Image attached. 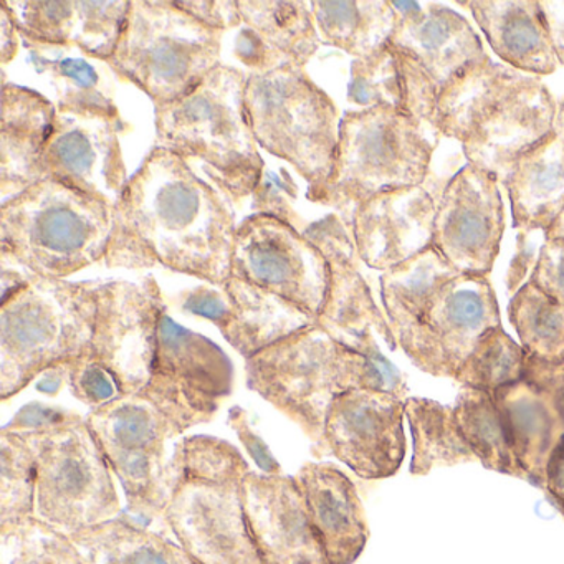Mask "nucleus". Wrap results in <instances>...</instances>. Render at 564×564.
Listing matches in <instances>:
<instances>
[{
    "instance_id": "obj_1",
    "label": "nucleus",
    "mask_w": 564,
    "mask_h": 564,
    "mask_svg": "<svg viewBox=\"0 0 564 564\" xmlns=\"http://www.w3.org/2000/svg\"><path fill=\"white\" fill-rule=\"evenodd\" d=\"M237 224L226 194L153 148L115 204L108 269L163 267L220 286L232 276Z\"/></svg>"
},
{
    "instance_id": "obj_2",
    "label": "nucleus",
    "mask_w": 564,
    "mask_h": 564,
    "mask_svg": "<svg viewBox=\"0 0 564 564\" xmlns=\"http://www.w3.org/2000/svg\"><path fill=\"white\" fill-rule=\"evenodd\" d=\"M246 378L250 391L299 425L318 457L326 455L325 421L336 395L379 389L408 399L401 372L381 351H356L318 323L246 359Z\"/></svg>"
},
{
    "instance_id": "obj_3",
    "label": "nucleus",
    "mask_w": 564,
    "mask_h": 564,
    "mask_svg": "<svg viewBox=\"0 0 564 564\" xmlns=\"http://www.w3.org/2000/svg\"><path fill=\"white\" fill-rule=\"evenodd\" d=\"M249 462L213 435H189L170 458L164 523L199 564H263L243 510Z\"/></svg>"
},
{
    "instance_id": "obj_4",
    "label": "nucleus",
    "mask_w": 564,
    "mask_h": 564,
    "mask_svg": "<svg viewBox=\"0 0 564 564\" xmlns=\"http://www.w3.org/2000/svg\"><path fill=\"white\" fill-rule=\"evenodd\" d=\"M247 74L219 65L196 90L154 107L156 147L189 163H203L209 180L230 203L253 196L265 161L246 111Z\"/></svg>"
},
{
    "instance_id": "obj_5",
    "label": "nucleus",
    "mask_w": 564,
    "mask_h": 564,
    "mask_svg": "<svg viewBox=\"0 0 564 564\" xmlns=\"http://www.w3.org/2000/svg\"><path fill=\"white\" fill-rule=\"evenodd\" d=\"M113 214L107 200L42 180L0 207L2 262L44 279L67 280L104 262Z\"/></svg>"
},
{
    "instance_id": "obj_6",
    "label": "nucleus",
    "mask_w": 564,
    "mask_h": 564,
    "mask_svg": "<svg viewBox=\"0 0 564 564\" xmlns=\"http://www.w3.org/2000/svg\"><path fill=\"white\" fill-rule=\"evenodd\" d=\"M98 282L31 273L28 285L0 302V399L24 391L55 366L90 352Z\"/></svg>"
},
{
    "instance_id": "obj_7",
    "label": "nucleus",
    "mask_w": 564,
    "mask_h": 564,
    "mask_svg": "<svg viewBox=\"0 0 564 564\" xmlns=\"http://www.w3.org/2000/svg\"><path fill=\"white\" fill-rule=\"evenodd\" d=\"M246 111L257 144L289 163L308 183L315 203L335 166L341 115L305 68L249 74Z\"/></svg>"
},
{
    "instance_id": "obj_8",
    "label": "nucleus",
    "mask_w": 564,
    "mask_h": 564,
    "mask_svg": "<svg viewBox=\"0 0 564 564\" xmlns=\"http://www.w3.org/2000/svg\"><path fill=\"white\" fill-rule=\"evenodd\" d=\"M224 34L174 2L133 0L117 52L107 65L120 80L143 91L154 107H163L196 90L223 65Z\"/></svg>"
},
{
    "instance_id": "obj_9",
    "label": "nucleus",
    "mask_w": 564,
    "mask_h": 564,
    "mask_svg": "<svg viewBox=\"0 0 564 564\" xmlns=\"http://www.w3.org/2000/svg\"><path fill=\"white\" fill-rule=\"evenodd\" d=\"M434 151L435 141L425 134L424 124L404 110L346 111L332 176L313 204L352 213L376 194L422 186Z\"/></svg>"
},
{
    "instance_id": "obj_10",
    "label": "nucleus",
    "mask_w": 564,
    "mask_h": 564,
    "mask_svg": "<svg viewBox=\"0 0 564 564\" xmlns=\"http://www.w3.org/2000/svg\"><path fill=\"white\" fill-rule=\"evenodd\" d=\"M35 454V517L68 536L123 514L113 471L84 415L29 431Z\"/></svg>"
},
{
    "instance_id": "obj_11",
    "label": "nucleus",
    "mask_w": 564,
    "mask_h": 564,
    "mask_svg": "<svg viewBox=\"0 0 564 564\" xmlns=\"http://www.w3.org/2000/svg\"><path fill=\"white\" fill-rule=\"evenodd\" d=\"M394 29L386 44L398 58L404 111L434 130L442 91L487 55L467 19L437 2H391Z\"/></svg>"
},
{
    "instance_id": "obj_12",
    "label": "nucleus",
    "mask_w": 564,
    "mask_h": 564,
    "mask_svg": "<svg viewBox=\"0 0 564 564\" xmlns=\"http://www.w3.org/2000/svg\"><path fill=\"white\" fill-rule=\"evenodd\" d=\"M88 427L127 498V511L141 524L163 521L170 503L166 444L176 432L141 395H124L85 415Z\"/></svg>"
},
{
    "instance_id": "obj_13",
    "label": "nucleus",
    "mask_w": 564,
    "mask_h": 564,
    "mask_svg": "<svg viewBox=\"0 0 564 564\" xmlns=\"http://www.w3.org/2000/svg\"><path fill=\"white\" fill-rule=\"evenodd\" d=\"M232 388V362L223 348L163 312L150 381L138 395L150 401L180 437L213 421Z\"/></svg>"
},
{
    "instance_id": "obj_14",
    "label": "nucleus",
    "mask_w": 564,
    "mask_h": 564,
    "mask_svg": "<svg viewBox=\"0 0 564 564\" xmlns=\"http://www.w3.org/2000/svg\"><path fill=\"white\" fill-rule=\"evenodd\" d=\"M232 276L289 300L318 322L329 267L322 250L292 224L256 213L237 226Z\"/></svg>"
},
{
    "instance_id": "obj_15",
    "label": "nucleus",
    "mask_w": 564,
    "mask_h": 564,
    "mask_svg": "<svg viewBox=\"0 0 564 564\" xmlns=\"http://www.w3.org/2000/svg\"><path fill=\"white\" fill-rule=\"evenodd\" d=\"M167 306L154 276L98 282L97 316L88 358L113 378L121 398L150 381L158 328Z\"/></svg>"
},
{
    "instance_id": "obj_16",
    "label": "nucleus",
    "mask_w": 564,
    "mask_h": 564,
    "mask_svg": "<svg viewBox=\"0 0 564 564\" xmlns=\"http://www.w3.org/2000/svg\"><path fill=\"white\" fill-rule=\"evenodd\" d=\"M497 326L500 306L488 276L460 273L438 290L401 349L421 371L454 379L478 339Z\"/></svg>"
},
{
    "instance_id": "obj_17",
    "label": "nucleus",
    "mask_w": 564,
    "mask_h": 564,
    "mask_svg": "<svg viewBox=\"0 0 564 564\" xmlns=\"http://www.w3.org/2000/svg\"><path fill=\"white\" fill-rule=\"evenodd\" d=\"M503 232L500 180L467 164L442 191L432 246L458 272L488 276L500 253Z\"/></svg>"
},
{
    "instance_id": "obj_18",
    "label": "nucleus",
    "mask_w": 564,
    "mask_h": 564,
    "mask_svg": "<svg viewBox=\"0 0 564 564\" xmlns=\"http://www.w3.org/2000/svg\"><path fill=\"white\" fill-rule=\"evenodd\" d=\"M404 399L379 389L336 395L325 421L326 455L365 480L398 474L405 457Z\"/></svg>"
},
{
    "instance_id": "obj_19",
    "label": "nucleus",
    "mask_w": 564,
    "mask_h": 564,
    "mask_svg": "<svg viewBox=\"0 0 564 564\" xmlns=\"http://www.w3.org/2000/svg\"><path fill=\"white\" fill-rule=\"evenodd\" d=\"M302 234L322 250L329 267L328 293L318 325L333 338L365 355L381 351L376 335L392 351L398 349L388 318L376 305L371 289L359 272L355 240L341 217L329 214L308 224Z\"/></svg>"
},
{
    "instance_id": "obj_20",
    "label": "nucleus",
    "mask_w": 564,
    "mask_h": 564,
    "mask_svg": "<svg viewBox=\"0 0 564 564\" xmlns=\"http://www.w3.org/2000/svg\"><path fill=\"white\" fill-rule=\"evenodd\" d=\"M128 130L124 120L58 113L45 151L47 177L115 206L130 180L121 150Z\"/></svg>"
},
{
    "instance_id": "obj_21",
    "label": "nucleus",
    "mask_w": 564,
    "mask_h": 564,
    "mask_svg": "<svg viewBox=\"0 0 564 564\" xmlns=\"http://www.w3.org/2000/svg\"><path fill=\"white\" fill-rule=\"evenodd\" d=\"M242 490L247 523L263 564H332L295 477L252 470Z\"/></svg>"
},
{
    "instance_id": "obj_22",
    "label": "nucleus",
    "mask_w": 564,
    "mask_h": 564,
    "mask_svg": "<svg viewBox=\"0 0 564 564\" xmlns=\"http://www.w3.org/2000/svg\"><path fill=\"white\" fill-rule=\"evenodd\" d=\"M435 214L437 203L424 186L369 197L355 207L349 220L359 260L369 269L386 272L429 249Z\"/></svg>"
},
{
    "instance_id": "obj_23",
    "label": "nucleus",
    "mask_w": 564,
    "mask_h": 564,
    "mask_svg": "<svg viewBox=\"0 0 564 564\" xmlns=\"http://www.w3.org/2000/svg\"><path fill=\"white\" fill-rule=\"evenodd\" d=\"M193 310L194 315L214 323L246 359L318 323L289 300L236 276H230L220 289L200 290Z\"/></svg>"
},
{
    "instance_id": "obj_24",
    "label": "nucleus",
    "mask_w": 564,
    "mask_h": 564,
    "mask_svg": "<svg viewBox=\"0 0 564 564\" xmlns=\"http://www.w3.org/2000/svg\"><path fill=\"white\" fill-rule=\"evenodd\" d=\"M25 44L77 48L85 57L111 61L131 2H55L6 0Z\"/></svg>"
},
{
    "instance_id": "obj_25",
    "label": "nucleus",
    "mask_w": 564,
    "mask_h": 564,
    "mask_svg": "<svg viewBox=\"0 0 564 564\" xmlns=\"http://www.w3.org/2000/svg\"><path fill=\"white\" fill-rule=\"evenodd\" d=\"M557 104L546 85L531 77L462 144L468 164L503 180L518 158L554 131Z\"/></svg>"
},
{
    "instance_id": "obj_26",
    "label": "nucleus",
    "mask_w": 564,
    "mask_h": 564,
    "mask_svg": "<svg viewBox=\"0 0 564 564\" xmlns=\"http://www.w3.org/2000/svg\"><path fill=\"white\" fill-rule=\"evenodd\" d=\"M58 111L41 91L2 85L0 104V193L4 200L47 180L45 151Z\"/></svg>"
},
{
    "instance_id": "obj_27",
    "label": "nucleus",
    "mask_w": 564,
    "mask_h": 564,
    "mask_svg": "<svg viewBox=\"0 0 564 564\" xmlns=\"http://www.w3.org/2000/svg\"><path fill=\"white\" fill-rule=\"evenodd\" d=\"M293 477L329 563H355L368 543L369 530L351 478L336 465L322 462H306Z\"/></svg>"
},
{
    "instance_id": "obj_28",
    "label": "nucleus",
    "mask_w": 564,
    "mask_h": 564,
    "mask_svg": "<svg viewBox=\"0 0 564 564\" xmlns=\"http://www.w3.org/2000/svg\"><path fill=\"white\" fill-rule=\"evenodd\" d=\"M470 9L491 51L521 74H554L560 67L540 0H470Z\"/></svg>"
},
{
    "instance_id": "obj_29",
    "label": "nucleus",
    "mask_w": 564,
    "mask_h": 564,
    "mask_svg": "<svg viewBox=\"0 0 564 564\" xmlns=\"http://www.w3.org/2000/svg\"><path fill=\"white\" fill-rule=\"evenodd\" d=\"M530 78L484 55L442 91L434 131L464 144Z\"/></svg>"
},
{
    "instance_id": "obj_30",
    "label": "nucleus",
    "mask_w": 564,
    "mask_h": 564,
    "mask_svg": "<svg viewBox=\"0 0 564 564\" xmlns=\"http://www.w3.org/2000/svg\"><path fill=\"white\" fill-rule=\"evenodd\" d=\"M501 184L510 197L514 229L544 232L564 207L563 141L553 131L514 161Z\"/></svg>"
},
{
    "instance_id": "obj_31",
    "label": "nucleus",
    "mask_w": 564,
    "mask_h": 564,
    "mask_svg": "<svg viewBox=\"0 0 564 564\" xmlns=\"http://www.w3.org/2000/svg\"><path fill=\"white\" fill-rule=\"evenodd\" d=\"M491 398L503 419L523 480L543 488L546 464L564 435V425L523 379L497 389Z\"/></svg>"
},
{
    "instance_id": "obj_32",
    "label": "nucleus",
    "mask_w": 564,
    "mask_h": 564,
    "mask_svg": "<svg viewBox=\"0 0 564 564\" xmlns=\"http://www.w3.org/2000/svg\"><path fill=\"white\" fill-rule=\"evenodd\" d=\"M457 275L460 272L434 246L382 272V306L398 348L421 325L438 290Z\"/></svg>"
},
{
    "instance_id": "obj_33",
    "label": "nucleus",
    "mask_w": 564,
    "mask_h": 564,
    "mask_svg": "<svg viewBox=\"0 0 564 564\" xmlns=\"http://www.w3.org/2000/svg\"><path fill=\"white\" fill-rule=\"evenodd\" d=\"M24 45L29 51V64L54 87L58 113L123 120L104 75L90 58L75 54L77 48L45 47L25 42Z\"/></svg>"
},
{
    "instance_id": "obj_34",
    "label": "nucleus",
    "mask_w": 564,
    "mask_h": 564,
    "mask_svg": "<svg viewBox=\"0 0 564 564\" xmlns=\"http://www.w3.org/2000/svg\"><path fill=\"white\" fill-rule=\"evenodd\" d=\"M84 564H199L180 543L121 514L70 534Z\"/></svg>"
},
{
    "instance_id": "obj_35",
    "label": "nucleus",
    "mask_w": 564,
    "mask_h": 564,
    "mask_svg": "<svg viewBox=\"0 0 564 564\" xmlns=\"http://www.w3.org/2000/svg\"><path fill=\"white\" fill-rule=\"evenodd\" d=\"M242 25L259 35L276 67L305 68L322 47L310 2L239 0Z\"/></svg>"
},
{
    "instance_id": "obj_36",
    "label": "nucleus",
    "mask_w": 564,
    "mask_h": 564,
    "mask_svg": "<svg viewBox=\"0 0 564 564\" xmlns=\"http://www.w3.org/2000/svg\"><path fill=\"white\" fill-rule=\"evenodd\" d=\"M310 6L323 44L355 58L366 57L384 45L395 24L388 0H318Z\"/></svg>"
},
{
    "instance_id": "obj_37",
    "label": "nucleus",
    "mask_w": 564,
    "mask_h": 564,
    "mask_svg": "<svg viewBox=\"0 0 564 564\" xmlns=\"http://www.w3.org/2000/svg\"><path fill=\"white\" fill-rule=\"evenodd\" d=\"M404 412L414 442L409 468L412 475H427L434 468L478 462L458 427L454 409L432 399L408 398Z\"/></svg>"
},
{
    "instance_id": "obj_38",
    "label": "nucleus",
    "mask_w": 564,
    "mask_h": 564,
    "mask_svg": "<svg viewBox=\"0 0 564 564\" xmlns=\"http://www.w3.org/2000/svg\"><path fill=\"white\" fill-rule=\"evenodd\" d=\"M452 409L478 462L488 470L523 480L505 431L503 419L490 392L462 388Z\"/></svg>"
},
{
    "instance_id": "obj_39",
    "label": "nucleus",
    "mask_w": 564,
    "mask_h": 564,
    "mask_svg": "<svg viewBox=\"0 0 564 564\" xmlns=\"http://www.w3.org/2000/svg\"><path fill=\"white\" fill-rule=\"evenodd\" d=\"M508 319L527 355L544 361H564V306L530 280L511 296Z\"/></svg>"
},
{
    "instance_id": "obj_40",
    "label": "nucleus",
    "mask_w": 564,
    "mask_h": 564,
    "mask_svg": "<svg viewBox=\"0 0 564 564\" xmlns=\"http://www.w3.org/2000/svg\"><path fill=\"white\" fill-rule=\"evenodd\" d=\"M0 564L84 563L67 533L32 514L0 523Z\"/></svg>"
},
{
    "instance_id": "obj_41",
    "label": "nucleus",
    "mask_w": 564,
    "mask_h": 564,
    "mask_svg": "<svg viewBox=\"0 0 564 564\" xmlns=\"http://www.w3.org/2000/svg\"><path fill=\"white\" fill-rule=\"evenodd\" d=\"M524 349L503 326L488 329L455 375L462 388L495 392L514 384L523 376Z\"/></svg>"
},
{
    "instance_id": "obj_42",
    "label": "nucleus",
    "mask_w": 564,
    "mask_h": 564,
    "mask_svg": "<svg viewBox=\"0 0 564 564\" xmlns=\"http://www.w3.org/2000/svg\"><path fill=\"white\" fill-rule=\"evenodd\" d=\"M35 454L29 432L0 429V523L35 514Z\"/></svg>"
},
{
    "instance_id": "obj_43",
    "label": "nucleus",
    "mask_w": 564,
    "mask_h": 564,
    "mask_svg": "<svg viewBox=\"0 0 564 564\" xmlns=\"http://www.w3.org/2000/svg\"><path fill=\"white\" fill-rule=\"evenodd\" d=\"M348 101L362 110L376 107L404 110L401 70L398 58L388 44L351 62Z\"/></svg>"
},
{
    "instance_id": "obj_44",
    "label": "nucleus",
    "mask_w": 564,
    "mask_h": 564,
    "mask_svg": "<svg viewBox=\"0 0 564 564\" xmlns=\"http://www.w3.org/2000/svg\"><path fill=\"white\" fill-rule=\"evenodd\" d=\"M67 386L74 398L90 409L100 408L121 398L113 378L88 356L68 366Z\"/></svg>"
},
{
    "instance_id": "obj_45",
    "label": "nucleus",
    "mask_w": 564,
    "mask_h": 564,
    "mask_svg": "<svg viewBox=\"0 0 564 564\" xmlns=\"http://www.w3.org/2000/svg\"><path fill=\"white\" fill-rule=\"evenodd\" d=\"M521 379L550 405L564 425V361H544L524 352Z\"/></svg>"
},
{
    "instance_id": "obj_46",
    "label": "nucleus",
    "mask_w": 564,
    "mask_h": 564,
    "mask_svg": "<svg viewBox=\"0 0 564 564\" xmlns=\"http://www.w3.org/2000/svg\"><path fill=\"white\" fill-rule=\"evenodd\" d=\"M296 191L299 189L289 173H285L283 180H280L279 174L265 171L259 187L253 193L252 207L257 213L279 217L296 227V220H300V217L290 204V197L295 199Z\"/></svg>"
},
{
    "instance_id": "obj_47",
    "label": "nucleus",
    "mask_w": 564,
    "mask_h": 564,
    "mask_svg": "<svg viewBox=\"0 0 564 564\" xmlns=\"http://www.w3.org/2000/svg\"><path fill=\"white\" fill-rule=\"evenodd\" d=\"M530 282L564 306V239H544Z\"/></svg>"
},
{
    "instance_id": "obj_48",
    "label": "nucleus",
    "mask_w": 564,
    "mask_h": 564,
    "mask_svg": "<svg viewBox=\"0 0 564 564\" xmlns=\"http://www.w3.org/2000/svg\"><path fill=\"white\" fill-rule=\"evenodd\" d=\"M227 424L236 432L240 444L246 447L247 454L256 462L257 467L267 475H282V465L276 460L275 455L270 451L262 437L257 434L250 424L249 412L240 405L229 409Z\"/></svg>"
},
{
    "instance_id": "obj_49",
    "label": "nucleus",
    "mask_w": 564,
    "mask_h": 564,
    "mask_svg": "<svg viewBox=\"0 0 564 564\" xmlns=\"http://www.w3.org/2000/svg\"><path fill=\"white\" fill-rule=\"evenodd\" d=\"M78 415H80L78 412L68 411V409L54 408V405L42 404V402H29L24 408L19 409L18 414L8 424L2 425V431H41V429L74 421Z\"/></svg>"
},
{
    "instance_id": "obj_50",
    "label": "nucleus",
    "mask_w": 564,
    "mask_h": 564,
    "mask_svg": "<svg viewBox=\"0 0 564 564\" xmlns=\"http://www.w3.org/2000/svg\"><path fill=\"white\" fill-rule=\"evenodd\" d=\"M181 11L193 15L203 24L209 25L216 31L227 32L230 29L242 28V19H240L239 4L237 2H216V0H180L174 2Z\"/></svg>"
},
{
    "instance_id": "obj_51",
    "label": "nucleus",
    "mask_w": 564,
    "mask_h": 564,
    "mask_svg": "<svg viewBox=\"0 0 564 564\" xmlns=\"http://www.w3.org/2000/svg\"><path fill=\"white\" fill-rule=\"evenodd\" d=\"M21 51V34L14 18L9 11L8 2H0V62L2 65L11 64Z\"/></svg>"
},
{
    "instance_id": "obj_52",
    "label": "nucleus",
    "mask_w": 564,
    "mask_h": 564,
    "mask_svg": "<svg viewBox=\"0 0 564 564\" xmlns=\"http://www.w3.org/2000/svg\"><path fill=\"white\" fill-rule=\"evenodd\" d=\"M543 488L547 491L550 500L563 501L564 503V435L557 442L554 451L551 452L546 471H544Z\"/></svg>"
},
{
    "instance_id": "obj_53",
    "label": "nucleus",
    "mask_w": 564,
    "mask_h": 564,
    "mask_svg": "<svg viewBox=\"0 0 564 564\" xmlns=\"http://www.w3.org/2000/svg\"><path fill=\"white\" fill-rule=\"evenodd\" d=\"M541 11L550 29L551 41L560 65H564V0H540Z\"/></svg>"
},
{
    "instance_id": "obj_54",
    "label": "nucleus",
    "mask_w": 564,
    "mask_h": 564,
    "mask_svg": "<svg viewBox=\"0 0 564 564\" xmlns=\"http://www.w3.org/2000/svg\"><path fill=\"white\" fill-rule=\"evenodd\" d=\"M70 365L55 366V368L45 371L44 375L37 379V391L47 395L58 394L62 388L68 384V366Z\"/></svg>"
},
{
    "instance_id": "obj_55",
    "label": "nucleus",
    "mask_w": 564,
    "mask_h": 564,
    "mask_svg": "<svg viewBox=\"0 0 564 564\" xmlns=\"http://www.w3.org/2000/svg\"><path fill=\"white\" fill-rule=\"evenodd\" d=\"M544 239H564V207L556 220L544 230Z\"/></svg>"
},
{
    "instance_id": "obj_56",
    "label": "nucleus",
    "mask_w": 564,
    "mask_h": 564,
    "mask_svg": "<svg viewBox=\"0 0 564 564\" xmlns=\"http://www.w3.org/2000/svg\"><path fill=\"white\" fill-rule=\"evenodd\" d=\"M554 133L564 143V100L557 104L556 118H554Z\"/></svg>"
}]
</instances>
